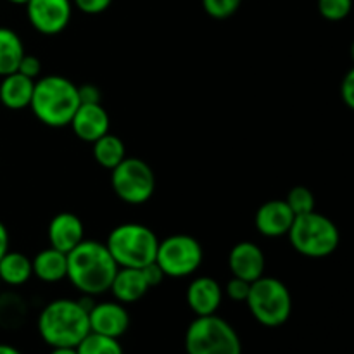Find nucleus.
<instances>
[{
	"label": "nucleus",
	"instance_id": "423d86ee",
	"mask_svg": "<svg viewBox=\"0 0 354 354\" xmlns=\"http://www.w3.org/2000/svg\"><path fill=\"white\" fill-rule=\"evenodd\" d=\"M245 304L252 318L265 327L275 328L286 324L292 313V296L286 283L273 277H265L251 283Z\"/></svg>",
	"mask_w": 354,
	"mask_h": 354
},
{
	"label": "nucleus",
	"instance_id": "2eb2a0df",
	"mask_svg": "<svg viewBox=\"0 0 354 354\" xmlns=\"http://www.w3.org/2000/svg\"><path fill=\"white\" fill-rule=\"evenodd\" d=\"M223 301V287L211 277H197L187 289V304L196 317L216 315Z\"/></svg>",
	"mask_w": 354,
	"mask_h": 354
},
{
	"label": "nucleus",
	"instance_id": "a878e982",
	"mask_svg": "<svg viewBox=\"0 0 354 354\" xmlns=\"http://www.w3.org/2000/svg\"><path fill=\"white\" fill-rule=\"evenodd\" d=\"M353 0H318V10L327 21H342L351 14Z\"/></svg>",
	"mask_w": 354,
	"mask_h": 354
},
{
	"label": "nucleus",
	"instance_id": "2f4dec72",
	"mask_svg": "<svg viewBox=\"0 0 354 354\" xmlns=\"http://www.w3.org/2000/svg\"><path fill=\"white\" fill-rule=\"evenodd\" d=\"M80 104H99L100 102V90L99 86L92 85V83H85V85L78 86Z\"/></svg>",
	"mask_w": 354,
	"mask_h": 354
},
{
	"label": "nucleus",
	"instance_id": "c85d7f7f",
	"mask_svg": "<svg viewBox=\"0 0 354 354\" xmlns=\"http://www.w3.org/2000/svg\"><path fill=\"white\" fill-rule=\"evenodd\" d=\"M40 71H41L40 59L35 57V55L24 54L19 62V68H17V73H21V75L28 76V78L31 80H37L38 76H40Z\"/></svg>",
	"mask_w": 354,
	"mask_h": 354
},
{
	"label": "nucleus",
	"instance_id": "f3484780",
	"mask_svg": "<svg viewBox=\"0 0 354 354\" xmlns=\"http://www.w3.org/2000/svg\"><path fill=\"white\" fill-rule=\"evenodd\" d=\"M151 289L142 268H118L111 283L114 299L121 304H131L140 301Z\"/></svg>",
	"mask_w": 354,
	"mask_h": 354
},
{
	"label": "nucleus",
	"instance_id": "dca6fc26",
	"mask_svg": "<svg viewBox=\"0 0 354 354\" xmlns=\"http://www.w3.org/2000/svg\"><path fill=\"white\" fill-rule=\"evenodd\" d=\"M85 239L82 220L73 213H59L48 223V242L50 248L66 252L76 248Z\"/></svg>",
	"mask_w": 354,
	"mask_h": 354
},
{
	"label": "nucleus",
	"instance_id": "412c9836",
	"mask_svg": "<svg viewBox=\"0 0 354 354\" xmlns=\"http://www.w3.org/2000/svg\"><path fill=\"white\" fill-rule=\"evenodd\" d=\"M24 55V45L19 35L10 28L0 26V76L16 73Z\"/></svg>",
	"mask_w": 354,
	"mask_h": 354
},
{
	"label": "nucleus",
	"instance_id": "5701e85b",
	"mask_svg": "<svg viewBox=\"0 0 354 354\" xmlns=\"http://www.w3.org/2000/svg\"><path fill=\"white\" fill-rule=\"evenodd\" d=\"M28 315L26 303L21 296L7 292L0 296V327L7 330L19 328Z\"/></svg>",
	"mask_w": 354,
	"mask_h": 354
},
{
	"label": "nucleus",
	"instance_id": "39448f33",
	"mask_svg": "<svg viewBox=\"0 0 354 354\" xmlns=\"http://www.w3.org/2000/svg\"><path fill=\"white\" fill-rule=\"evenodd\" d=\"M287 237L292 248L306 258H327L341 241L337 225L317 211L294 218Z\"/></svg>",
	"mask_w": 354,
	"mask_h": 354
},
{
	"label": "nucleus",
	"instance_id": "b1692460",
	"mask_svg": "<svg viewBox=\"0 0 354 354\" xmlns=\"http://www.w3.org/2000/svg\"><path fill=\"white\" fill-rule=\"evenodd\" d=\"M78 354H124L120 339L88 332L82 342L76 346Z\"/></svg>",
	"mask_w": 354,
	"mask_h": 354
},
{
	"label": "nucleus",
	"instance_id": "20e7f679",
	"mask_svg": "<svg viewBox=\"0 0 354 354\" xmlns=\"http://www.w3.org/2000/svg\"><path fill=\"white\" fill-rule=\"evenodd\" d=\"M106 248L120 268H144L156 261L159 239L145 225L123 223L113 228Z\"/></svg>",
	"mask_w": 354,
	"mask_h": 354
},
{
	"label": "nucleus",
	"instance_id": "4468645a",
	"mask_svg": "<svg viewBox=\"0 0 354 354\" xmlns=\"http://www.w3.org/2000/svg\"><path fill=\"white\" fill-rule=\"evenodd\" d=\"M109 114L104 109L102 104L99 102L80 104L69 127L73 128V131H75L80 140L93 144L100 137L109 133Z\"/></svg>",
	"mask_w": 354,
	"mask_h": 354
},
{
	"label": "nucleus",
	"instance_id": "9d476101",
	"mask_svg": "<svg viewBox=\"0 0 354 354\" xmlns=\"http://www.w3.org/2000/svg\"><path fill=\"white\" fill-rule=\"evenodd\" d=\"M28 21L41 35H57L68 28L73 14L71 0H30Z\"/></svg>",
	"mask_w": 354,
	"mask_h": 354
},
{
	"label": "nucleus",
	"instance_id": "cd10ccee",
	"mask_svg": "<svg viewBox=\"0 0 354 354\" xmlns=\"http://www.w3.org/2000/svg\"><path fill=\"white\" fill-rule=\"evenodd\" d=\"M249 290H251V283L242 279H237V277H232L227 286H225L223 294H227L235 303H245L249 296Z\"/></svg>",
	"mask_w": 354,
	"mask_h": 354
},
{
	"label": "nucleus",
	"instance_id": "e433bc0d",
	"mask_svg": "<svg viewBox=\"0 0 354 354\" xmlns=\"http://www.w3.org/2000/svg\"><path fill=\"white\" fill-rule=\"evenodd\" d=\"M7 2L14 3V6H26V3L30 2V0H7Z\"/></svg>",
	"mask_w": 354,
	"mask_h": 354
},
{
	"label": "nucleus",
	"instance_id": "4c0bfd02",
	"mask_svg": "<svg viewBox=\"0 0 354 354\" xmlns=\"http://www.w3.org/2000/svg\"><path fill=\"white\" fill-rule=\"evenodd\" d=\"M351 59H353V62H354V41L351 44Z\"/></svg>",
	"mask_w": 354,
	"mask_h": 354
},
{
	"label": "nucleus",
	"instance_id": "f8f14e48",
	"mask_svg": "<svg viewBox=\"0 0 354 354\" xmlns=\"http://www.w3.org/2000/svg\"><path fill=\"white\" fill-rule=\"evenodd\" d=\"M228 268L232 277L252 283L265 273V254L254 242H239L228 254Z\"/></svg>",
	"mask_w": 354,
	"mask_h": 354
},
{
	"label": "nucleus",
	"instance_id": "6e6552de",
	"mask_svg": "<svg viewBox=\"0 0 354 354\" xmlns=\"http://www.w3.org/2000/svg\"><path fill=\"white\" fill-rule=\"evenodd\" d=\"M204 251L199 241L187 234L169 235L159 241L156 263L169 279H185L203 265Z\"/></svg>",
	"mask_w": 354,
	"mask_h": 354
},
{
	"label": "nucleus",
	"instance_id": "6ab92c4d",
	"mask_svg": "<svg viewBox=\"0 0 354 354\" xmlns=\"http://www.w3.org/2000/svg\"><path fill=\"white\" fill-rule=\"evenodd\" d=\"M31 265H33V275L41 282H61L68 275V254L54 248L38 252L31 259Z\"/></svg>",
	"mask_w": 354,
	"mask_h": 354
},
{
	"label": "nucleus",
	"instance_id": "473e14b6",
	"mask_svg": "<svg viewBox=\"0 0 354 354\" xmlns=\"http://www.w3.org/2000/svg\"><path fill=\"white\" fill-rule=\"evenodd\" d=\"M142 272H144L145 279H147L149 287H158L159 283L165 280V273H162V270L159 268V265L156 261L151 263V265L144 266V268H142Z\"/></svg>",
	"mask_w": 354,
	"mask_h": 354
},
{
	"label": "nucleus",
	"instance_id": "ddd939ff",
	"mask_svg": "<svg viewBox=\"0 0 354 354\" xmlns=\"http://www.w3.org/2000/svg\"><path fill=\"white\" fill-rule=\"evenodd\" d=\"M294 218L296 214L290 211L286 199H273L259 206V209L256 211L254 225L261 235L277 239L289 234Z\"/></svg>",
	"mask_w": 354,
	"mask_h": 354
},
{
	"label": "nucleus",
	"instance_id": "7c9ffc66",
	"mask_svg": "<svg viewBox=\"0 0 354 354\" xmlns=\"http://www.w3.org/2000/svg\"><path fill=\"white\" fill-rule=\"evenodd\" d=\"M341 95L346 106L354 111V68L349 69L341 85Z\"/></svg>",
	"mask_w": 354,
	"mask_h": 354
},
{
	"label": "nucleus",
	"instance_id": "f704fd0d",
	"mask_svg": "<svg viewBox=\"0 0 354 354\" xmlns=\"http://www.w3.org/2000/svg\"><path fill=\"white\" fill-rule=\"evenodd\" d=\"M0 354H23L19 349H16L14 346L9 344H0Z\"/></svg>",
	"mask_w": 354,
	"mask_h": 354
},
{
	"label": "nucleus",
	"instance_id": "f03ea898",
	"mask_svg": "<svg viewBox=\"0 0 354 354\" xmlns=\"http://www.w3.org/2000/svg\"><path fill=\"white\" fill-rule=\"evenodd\" d=\"M85 299H55L38 317V334L50 348H76L90 332L88 311L93 303Z\"/></svg>",
	"mask_w": 354,
	"mask_h": 354
},
{
	"label": "nucleus",
	"instance_id": "aec40b11",
	"mask_svg": "<svg viewBox=\"0 0 354 354\" xmlns=\"http://www.w3.org/2000/svg\"><path fill=\"white\" fill-rule=\"evenodd\" d=\"M33 277L31 259L23 252L7 251L0 259V282L7 286H23Z\"/></svg>",
	"mask_w": 354,
	"mask_h": 354
},
{
	"label": "nucleus",
	"instance_id": "9b49d317",
	"mask_svg": "<svg viewBox=\"0 0 354 354\" xmlns=\"http://www.w3.org/2000/svg\"><path fill=\"white\" fill-rule=\"evenodd\" d=\"M88 322L90 332L120 339L130 327V315L120 301H106V303H93L88 311Z\"/></svg>",
	"mask_w": 354,
	"mask_h": 354
},
{
	"label": "nucleus",
	"instance_id": "c756f323",
	"mask_svg": "<svg viewBox=\"0 0 354 354\" xmlns=\"http://www.w3.org/2000/svg\"><path fill=\"white\" fill-rule=\"evenodd\" d=\"M73 6L78 7L85 14H100L109 9L113 0H71Z\"/></svg>",
	"mask_w": 354,
	"mask_h": 354
},
{
	"label": "nucleus",
	"instance_id": "4be33fe9",
	"mask_svg": "<svg viewBox=\"0 0 354 354\" xmlns=\"http://www.w3.org/2000/svg\"><path fill=\"white\" fill-rule=\"evenodd\" d=\"M93 158H95V161L102 168L114 169L127 158L123 140L120 137H116V135L106 133L99 140L93 142Z\"/></svg>",
	"mask_w": 354,
	"mask_h": 354
},
{
	"label": "nucleus",
	"instance_id": "bb28decb",
	"mask_svg": "<svg viewBox=\"0 0 354 354\" xmlns=\"http://www.w3.org/2000/svg\"><path fill=\"white\" fill-rule=\"evenodd\" d=\"M242 0H203V7L207 16L214 19H227L232 17L241 7Z\"/></svg>",
	"mask_w": 354,
	"mask_h": 354
},
{
	"label": "nucleus",
	"instance_id": "0eeeda50",
	"mask_svg": "<svg viewBox=\"0 0 354 354\" xmlns=\"http://www.w3.org/2000/svg\"><path fill=\"white\" fill-rule=\"evenodd\" d=\"M187 354H242L235 328L218 315L196 317L185 332Z\"/></svg>",
	"mask_w": 354,
	"mask_h": 354
},
{
	"label": "nucleus",
	"instance_id": "1a4fd4ad",
	"mask_svg": "<svg viewBox=\"0 0 354 354\" xmlns=\"http://www.w3.org/2000/svg\"><path fill=\"white\" fill-rule=\"evenodd\" d=\"M111 185L114 194L127 204H144L156 190V176L151 166L138 158H124L111 169Z\"/></svg>",
	"mask_w": 354,
	"mask_h": 354
},
{
	"label": "nucleus",
	"instance_id": "a211bd4d",
	"mask_svg": "<svg viewBox=\"0 0 354 354\" xmlns=\"http://www.w3.org/2000/svg\"><path fill=\"white\" fill-rule=\"evenodd\" d=\"M35 82L21 73H10L2 76L0 82V102L3 107L10 111H21L24 107H30L31 97H33Z\"/></svg>",
	"mask_w": 354,
	"mask_h": 354
},
{
	"label": "nucleus",
	"instance_id": "393cba45",
	"mask_svg": "<svg viewBox=\"0 0 354 354\" xmlns=\"http://www.w3.org/2000/svg\"><path fill=\"white\" fill-rule=\"evenodd\" d=\"M286 203L289 204L290 211H292L296 216L315 211V196L308 187L297 185L294 187V189H290V192L287 194Z\"/></svg>",
	"mask_w": 354,
	"mask_h": 354
},
{
	"label": "nucleus",
	"instance_id": "58836bf2",
	"mask_svg": "<svg viewBox=\"0 0 354 354\" xmlns=\"http://www.w3.org/2000/svg\"><path fill=\"white\" fill-rule=\"evenodd\" d=\"M0 283H2V282H0Z\"/></svg>",
	"mask_w": 354,
	"mask_h": 354
},
{
	"label": "nucleus",
	"instance_id": "7ed1b4c3",
	"mask_svg": "<svg viewBox=\"0 0 354 354\" xmlns=\"http://www.w3.org/2000/svg\"><path fill=\"white\" fill-rule=\"evenodd\" d=\"M78 107V86L66 76H44L35 82L30 109L40 123L50 128L68 127Z\"/></svg>",
	"mask_w": 354,
	"mask_h": 354
},
{
	"label": "nucleus",
	"instance_id": "f257e3e1",
	"mask_svg": "<svg viewBox=\"0 0 354 354\" xmlns=\"http://www.w3.org/2000/svg\"><path fill=\"white\" fill-rule=\"evenodd\" d=\"M118 268L120 266L107 251L106 244L83 239L73 251L68 252L66 279L83 296L93 297L111 289Z\"/></svg>",
	"mask_w": 354,
	"mask_h": 354
},
{
	"label": "nucleus",
	"instance_id": "72a5a7b5",
	"mask_svg": "<svg viewBox=\"0 0 354 354\" xmlns=\"http://www.w3.org/2000/svg\"><path fill=\"white\" fill-rule=\"evenodd\" d=\"M7 251H9V232H7L6 225L0 221V259Z\"/></svg>",
	"mask_w": 354,
	"mask_h": 354
},
{
	"label": "nucleus",
	"instance_id": "c9c22d12",
	"mask_svg": "<svg viewBox=\"0 0 354 354\" xmlns=\"http://www.w3.org/2000/svg\"><path fill=\"white\" fill-rule=\"evenodd\" d=\"M48 354H78L76 348H52Z\"/></svg>",
	"mask_w": 354,
	"mask_h": 354
}]
</instances>
